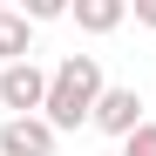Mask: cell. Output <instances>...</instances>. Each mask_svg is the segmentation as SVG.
<instances>
[{
    "label": "cell",
    "instance_id": "obj_9",
    "mask_svg": "<svg viewBox=\"0 0 156 156\" xmlns=\"http://www.w3.org/2000/svg\"><path fill=\"white\" fill-rule=\"evenodd\" d=\"M136 20H143V27H156V0H136Z\"/></svg>",
    "mask_w": 156,
    "mask_h": 156
},
{
    "label": "cell",
    "instance_id": "obj_3",
    "mask_svg": "<svg viewBox=\"0 0 156 156\" xmlns=\"http://www.w3.org/2000/svg\"><path fill=\"white\" fill-rule=\"evenodd\" d=\"M41 102H48V75H41L34 61L0 68V109H7V122H14V115H34Z\"/></svg>",
    "mask_w": 156,
    "mask_h": 156
},
{
    "label": "cell",
    "instance_id": "obj_5",
    "mask_svg": "<svg viewBox=\"0 0 156 156\" xmlns=\"http://www.w3.org/2000/svg\"><path fill=\"white\" fill-rule=\"evenodd\" d=\"M68 20H75L82 34H115L122 20H129V0H75Z\"/></svg>",
    "mask_w": 156,
    "mask_h": 156
},
{
    "label": "cell",
    "instance_id": "obj_10",
    "mask_svg": "<svg viewBox=\"0 0 156 156\" xmlns=\"http://www.w3.org/2000/svg\"><path fill=\"white\" fill-rule=\"evenodd\" d=\"M0 14H7V7H0Z\"/></svg>",
    "mask_w": 156,
    "mask_h": 156
},
{
    "label": "cell",
    "instance_id": "obj_1",
    "mask_svg": "<svg viewBox=\"0 0 156 156\" xmlns=\"http://www.w3.org/2000/svg\"><path fill=\"white\" fill-rule=\"evenodd\" d=\"M102 61L95 55H61V68L48 75V102H41V122L55 129H82L88 115H95V102H102Z\"/></svg>",
    "mask_w": 156,
    "mask_h": 156
},
{
    "label": "cell",
    "instance_id": "obj_6",
    "mask_svg": "<svg viewBox=\"0 0 156 156\" xmlns=\"http://www.w3.org/2000/svg\"><path fill=\"white\" fill-rule=\"evenodd\" d=\"M14 61H27V20L7 7L0 14V68H14Z\"/></svg>",
    "mask_w": 156,
    "mask_h": 156
},
{
    "label": "cell",
    "instance_id": "obj_4",
    "mask_svg": "<svg viewBox=\"0 0 156 156\" xmlns=\"http://www.w3.org/2000/svg\"><path fill=\"white\" fill-rule=\"evenodd\" d=\"M0 156H55V129H48L41 115L0 122Z\"/></svg>",
    "mask_w": 156,
    "mask_h": 156
},
{
    "label": "cell",
    "instance_id": "obj_7",
    "mask_svg": "<svg viewBox=\"0 0 156 156\" xmlns=\"http://www.w3.org/2000/svg\"><path fill=\"white\" fill-rule=\"evenodd\" d=\"M68 7H61V0H27V7H20V20H27V27H34V20H61Z\"/></svg>",
    "mask_w": 156,
    "mask_h": 156
},
{
    "label": "cell",
    "instance_id": "obj_2",
    "mask_svg": "<svg viewBox=\"0 0 156 156\" xmlns=\"http://www.w3.org/2000/svg\"><path fill=\"white\" fill-rule=\"evenodd\" d=\"M143 109H149V102H143L136 88H102V102H95V115H88V122L102 129V136H115V143H129V136H136V129L149 122Z\"/></svg>",
    "mask_w": 156,
    "mask_h": 156
},
{
    "label": "cell",
    "instance_id": "obj_11",
    "mask_svg": "<svg viewBox=\"0 0 156 156\" xmlns=\"http://www.w3.org/2000/svg\"><path fill=\"white\" fill-rule=\"evenodd\" d=\"M149 109H156V102H149Z\"/></svg>",
    "mask_w": 156,
    "mask_h": 156
},
{
    "label": "cell",
    "instance_id": "obj_8",
    "mask_svg": "<svg viewBox=\"0 0 156 156\" xmlns=\"http://www.w3.org/2000/svg\"><path fill=\"white\" fill-rule=\"evenodd\" d=\"M122 156H156V122H143V129H136V136H129V143H122Z\"/></svg>",
    "mask_w": 156,
    "mask_h": 156
}]
</instances>
